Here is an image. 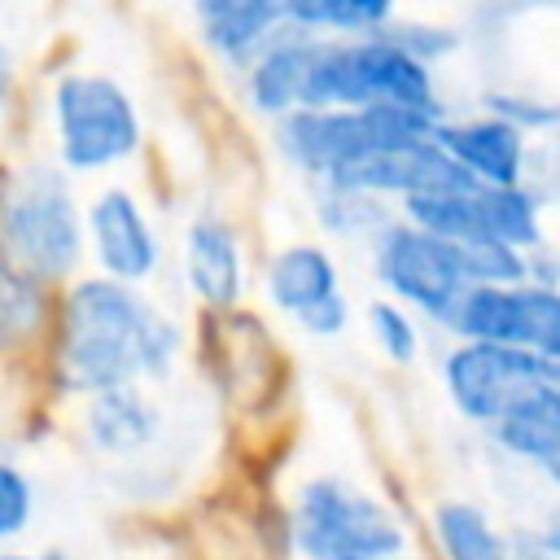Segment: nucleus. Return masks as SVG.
<instances>
[{
  "label": "nucleus",
  "instance_id": "1",
  "mask_svg": "<svg viewBox=\"0 0 560 560\" xmlns=\"http://www.w3.org/2000/svg\"><path fill=\"white\" fill-rule=\"evenodd\" d=\"M249 96L267 114L368 109V105L438 114L424 66L394 39H359V44L289 39V44H276L254 66Z\"/></svg>",
  "mask_w": 560,
  "mask_h": 560
},
{
  "label": "nucleus",
  "instance_id": "2",
  "mask_svg": "<svg viewBox=\"0 0 560 560\" xmlns=\"http://www.w3.org/2000/svg\"><path fill=\"white\" fill-rule=\"evenodd\" d=\"M175 359V328L122 280H83L61 319V363L74 389H118L162 376Z\"/></svg>",
  "mask_w": 560,
  "mask_h": 560
},
{
  "label": "nucleus",
  "instance_id": "3",
  "mask_svg": "<svg viewBox=\"0 0 560 560\" xmlns=\"http://www.w3.org/2000/svg\"><path fill=\"white\" fill-rule=\"evenodd\" d=\"M293 538L306 560H394L402 551V525L394 512L332 477L302 486Z\"/></svg>",
  "mask_w": 560,
  "mask_h": 560
},
{
  "label": "nucleus",
  "instance_id": "4",
  "mask_svg": "<svg viewBox=\"0 0 560 560\" xmlns=\"http://www.w3.org/2000/svg\"><path fill=\"white\" fill-rule=\"evenodd\" d=\"M52 109H57L61 158L74 171L114 166L131 158L140 144V122H136L131 101L122 96L118 83L101 74H66L57 83Z\"/></svg>",
  "mask_w": 560,
  "mask_h": 560
},
{
  "label": "nucleus",
  "instance_id": "5",
  "mask_svg": "<svg viewBox=\"0 0 560 560\" xmlns=\"http://www.w3.org/2000/svg\"><path fill=\"white\" fill-rule=\"evenodd\" d=\"M468 341H508L560 368V293L542 284H472L442 319Z\"/></svg>",
  "mask_w": 560,
  "mask_h": 560
},
{
  "label": "nucleus",
  "instance_id": "6",
  "mask_svg": "<svg viewBox=\"0 0 560 560\" xmlns=\"http://www.w3.org/2000/svg\"><path fill=\"white\" fill-rule=\"evenodd\" d=\"M556 381V368L534 350L508 341H464L446 359V389L451 402L481 424H499L525 394Z\"/></svg>",
  "mask_w": 560,
  "mask_h": 560
},
{
  "label": "nucleus",
  "instance_id": "7",
  "mask_svg": "<svg viewBox=\"0 0 560 560\" xmlns=\"http://www.w3.org/2000/svg\"><path fill=\"white\" fill-rule=\"evenodd\" d=\"M381 280L411 306L446 319L455 302L477 284L464 258V245L438 236L420 223L389 228L381 241Z\"/></svg>",
  "mask_w": 560,
  "mask_h": 560
},
{
  "label": "nucleus",
  "instance_id": "8",
  "mask_svg": "<svg viewBox=\"0 0 560 560\" xmlns=\"http://www.w3.org/2000/svg\"><path fill=\"white\" fill-rule=\"evenodd\" d=\"M4 228L13 258L39 280H61L79 258V219L66 188L52 179H39L9 201Z\"/></svg>",
  "mask_w": 560,
  "mask_h": 560
},
{
  "label": "nucleus",
  "instance_id": "9",
  "mask_svg": "<svg viewBox=\"0 0 560 560\" xmlns=\"http://www.w3.org/2000/svg\"><path fill=\"white\" fill-rule=\"evenodd\" d=\"M88 228H92L96 258H101V267H105L114 280L131 284V280H144V276L158 267V241H153V232H149L140 206H136L127 192H118V188L101 192V197L92 201Z\"/></svg>",
  "mask_w": 560,
  "mask_h": 560
},
{
  "label": "nucleus",
  "instance_id": "10",
  "mask_svg": "<svg viewBox=\"0 0 560 560\" xmlns=\"http://www.w3.org/2000/svg\"><path fill=\"white\" fill-rule=\"evenodd\" d=\"M438 140L481 179L494 188H508L521 179V131L486 118V122H464V127H438Z\"/></svg>",
  "mask_w": 560,
  "mask_h": 560
},
{
  "label": "nucleus",
  "instance_id": "11",
  "mask_svg": "<svg viewBox=\"0 0 560 560\" xmlns=\"http://www.w3.org/2000/svg\"><path fill=\"white\" fill-rule=\"evenodd\" d=\"M188 280H192L197 298L210 302V306H232L236 302V293H241V245L223 223L201 219L188 232Z\"/></svg>",
  "mask_w": 560,
  "mask_h": 560
},
{
  "label": "nucleus",
  "instance_id": "12",
  "mask_svg": "<svg viewBox=\"0 0 560 560\" xmlns=\"http://www.w3.org/2000/svg\"><path fill=\"white\" fill-rule=\"evenodd\" d=\"M499 442L521 455V459H534V464H551L560 455V385L547 381L538 385L534 394H525L499 424H494Z\"/></svg>",
  "mask_w": 560,
  "mask_h": 560
},
{
  "label": "nucleus",
  "instance_id": "13",
  "mask_svg": "<svg viewBox=\"0 0 560 560\" xmlns=\"http://www.w3.org/2000/svg\"><path fill=\"white\" fill-rule=\"evenodd\" d=\"M267 289H271V302L276 306H284L289 315H306L311 306L337 298V271H332V262H328L324 249L293 245V249H284L271 262Z\"/></svg>",
  "mask_w": 560,
  "mask_h": 560
},
{
  "label": "nucleus",
  "instance_id": "14",
  "mask_svg": "<svg viewBox=\"0 0 560 560\" xmlns=\"http://www.w3.org/2000/svg\"><path fill=\"white\" fill-rule=\"evenodd\" d=\"M153 429H158V416L131 385L101 389L88 407V433L96 438V446H105L114 455L144 446L153 438Z\"/></svg>",
  "mask_w": 560,
  "mask_h": 560
},
{
  "label": "nucleus",
  "instance_id": "15",
  "mask_svg": "<svg viewBox=\"0 0 560 560\" xmlns=\"http://www.w3.org/2000/svg\"><path fill=\"white\" fill-rule=\"evenodd\" d=\"M293 0H201V22L214 48L241 57L249 52L280 18H289Z\"/></svg>",
  "mask_w": 560,
  "mask_h": 560
},
{
  "label": "nucleus",
  "instance_id": "16",
  "mask_svg": "<svg viewBox=\"0 0 560 560\" xmlns=\"http://www.w3.org/2000/svg\"><path fill=\"white\" fill-rule=\"evenodd\" d=\"M433 534L446 560H512L499 529L472 503H438Z\"/></svg>",
  "mask_w": 560,
  "mask_h": 560
},
{
  "label": "nucleus",
  "instance_id": "17",
  "mask_svg": "<svg viewBox=\"0 0 560 560\" xmlns=\"http://www.w3.org/2000/svg\"><path fill=\"white\" fill-rule=\"evenodd\" d=\"M481 219H486V232L508 241V245H534L538 241V210L516 184H508V188L486 184L481 188Z\"/></svg>",
  "mask_w": 560,
  "mask_h": 560
},
{
  "label": "nucleus",
  "instance_id": "18",
  "mask_svg": "<svg viewBox=\"0 0 560 560\" xmlns=\"http://www.w3.org/2000/svg\"><path fill=\"white\" fill-rule=\"evenodd\" d=\"M394 0H293L289 22L324 26V31H363L389 13Z\"/></svg>",
  "mask_w": 560,
  "mask_h": 560
},
{
  "label": "nucleus",
  "instance_id": "19",
  "mask_svg": "<svg viewBox=\"0 0 560 560\" xmlns=\"http://www.w3.org/2000/svg\"><path fill=\"white\" fill-rule=\"evenodd\" d=\"M31 512H35V486L26 481V472L18 464H4L0 468V534L18 538L31 521Z\"/></svg>",
  "mask_w": 560,
  "mask_h": 560
},
{
  "label": "nucleus",
  "instance_id": "20",
  "mask_svg": "<svg viewBox=\"0 0 560 560\" xmlns=\"http://www.w3.org/2000/svg\"><path fill=\"white\" fill-rule=\"evenodd\" d=\"M368 319H372V332H376V341H381V350H385L389 359L407 363V359L416 354V324H411L398 306L376 302V306L368 311Z\"/></svg>",
  "mask_w": 560,
  "mask_h": 560
},
{
  "label": "nucleus",
  "instance_id": "21",
  "mask_svg": "<svg viewBox=\"0 0 560 560\" xmlns=\"http://www.w3.org/2000/svg\"><path fill=\"white\" fill-rule=\"evenodd\" d=\"M298 324H302V328H311V332H319V337L337 332V328L346 324V302H341V293H337V298H328V302H319V306H311L306 315H298Z\"/></svg>",
  "mask_w": 560,
  "mask_h": 560
},
{
  "label": "nucleus",
  "instance_id": "22",
  "mask_svg": "<svg viewBox=\"0 0 560 560\" xmlns=\"http://www.w3.org/2000/svg\"><path fill=\"white\" fill-rule=\"evenodd\" d=\"M0 560H44V556H22V551H4Z\"/></svg>",
  "mask_w": 560,
  "mask_h": 560
},
{
  "label": "nucleus",
  "instance_id": "23",
  "mask_svg": "<svg viewBox=\"0 0 560 560\" xmlns=\"http://www.w3.org/2000/svg\"><path fill=\"white\" fill-rule=\"evenodd\" d=\"M547 477H551V481H560V455H556V459L547 464Z\"/></svg>",
  "mask_w": 560,
  "mask_h": 560
},
{
  "label": "nucleus",
  "instance_id": "24",
  "mask_svg": "<svg viewBox=\"0 0 560 560\" xmlns=\"http://www.w3.org/2000/svg\"><path fill=\"white\" fill-rule=\"evenodd\" d=\"M44 560H70L66 551H44Z\"/></svg>",
  "mask_w": 560,
  "mask_h": 560
},
{
  "label": "nucleus",
  "instance_id": "25",
  "mask_svg": "<svg viewBox=\"0 0 560 560\" xmlns=\"http://www.w3.org/2000/svg\"><path fill=\"white\" fill-rule=\"evenodd\" d=\"M556 385H560V368H556Z\"/></svg>",
  "mask_w": 560,
  "mask_h": 560
}]
</instances>
